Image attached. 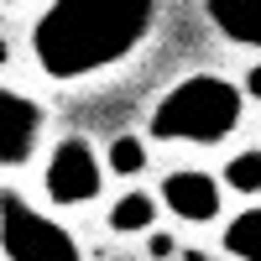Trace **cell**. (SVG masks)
Instances as JSON below:
<instances>
[{"instance_id":"obj_1","label":"cell","mask_w":261,"mask_h":261,"mask_svg":"<svg viewBox=\"0 0 261 261\" xmlns=\"http://www.w3.org/2000/svg\"><path fill=\"white\" fill-rule=\"evenodd\" d=\"M157 0H53L32 27V58L37 68L73 84L125 63L151 37Z\"/></svg>"},{"instance_id":"obj_2","label":"cell","mask_w":261,"mask_h":261,"mask_svg":"<svg viewBox=\"0 0 261 261\" xmlns=\"http://www.w3.org/2000/svg\"><path fill=\"white\" fill-rule=\"evenodd\" d=\"M241 125V89L220 73H188L157 99L146 130L157 141H193V146H220Z\"/></svg>"},{"instance_id":"obj_3","label":"cell","mask_w":261,"mask_h":261,"mask_svg":"<svg viewBox=\"0 0 261 261\" xmlns=\"http://www.w3.org/2000/svg\"><path fill=\"white\" fill-rule=\"evenodd\" d=\"M0 246H6V261H84L73 235L16 193L0 199Z\"/></svg>"},{"instance_id":"obj_4","label":"cell","mask_w":261,"mask_h":261,"mask_svg":"<svg viewBox=\"0 0 261 261\" xmlns=\"http://www.w3.org/2000/svg\"><path fill=\"white\" fill-rule=\"evenodd\" d=\"M42 183H47V199H53V204H89L94 193H99V183H105L94 146L84 141V136L58 141V146H53V157H47Z\"/></svg>"},{"instance_id":"obj_5","label":"cell","mask_w":261,"mask_h":261,"mask_svg":"<svg viewBox=\"0 0 261 261\" xmlns=\"http://www.w3.org/2000/svg\"><path fill=\"white\" fill-rule=\"evenodd\" d=\"M37 130H42V105L16 94V89H0V167L6 172L32 162Z\"/></svg>"},{"instance_id":"obj_6","label":"cell","mask_w":261,"mask_h":261,"mask_svg":"<svg viewBox=\"0 0 261 261\" xmlns=\"http://www.w3.org/2000/svg\"><path fill=\"white\" fill-rule=\"evenodd\" d=\"M162 204L188 225H209L220 214V183L199 167H183V172H167L162 178Z\"/></svg>"},{"instance_id":"obj_7","label":"cell","mask_w":261,"mask_h":261,"mask_svg":"<svg viewBox=\"0 0 261 261\" xmlns=\"http://www.w3.org/2000/svg\"><path fill=\"white\" fill-rule=\"evenodd\" d=\"M204 11L230 42L261 47V0H204Z\"/></svg>"},{"instance_id":"obj_8","label":"cell","mask_w":261,"mask_h":261,"mask_svg":"<svg viewBox=\"0 0 261 261\" xmlns=\"http://www.w3.org/2000/svg\"><path fill=\"white\" fill-rule=\"evenodd\" d=\"M151 220H157V199L141 193V188L120 193L115 209H110V230L115 235H141V230H151Z\"/></svg>"},{"instance_id":"obj_9","label":"cell","mask_w":261,"mask_h":261,"mask_svg":"<svg viewBox=\"0 0 261 261\" xmlns=\"http://www.w3.org/2000/svg\"><path fill=\"white\" fill-rule=\"evenodd\" d=\"M225 251L241 261H261V209H241L225 225Z\"/></svg>"},{"instance_id":"obj_10","label":"cell","mask_w":261,"mask_h":261,"mask_svg":"<svg viewBox=\"0 0 261 261\" xmlns=\"http://www.w3.org/2000/svg\"><path fill=\"white\" fill-rule=\"evenodd\" d=\"M105 162H110V172L130 178V172H141V167H146V141H141V136H115L110 151H105Z\"/></svg>"},{"instance_id":"obj_11","label":"cell","mask_w":261,"mask_h":261,"mask_svg":"<svg viewBox=\"0 0 261 261\" xmlns=\"http://www.w3.org/2000/svg\"><path fill=\"white\" fill-rule=\"evenodd\" d=\"M225 188L235 193H261V151H241L225 162Z\"/></svg>"},{"instance_id":"obj_12","label":"cell","mask_w":261,"mask_h":261,"mask_svg":"<svg viewBox=\"0 0 261 261\" xmlns=\"http://www.w3.org/2000/svg\"><path fill=\"white\" fill-rule=\"evenodd\" d=\"M246 94H256V99H261V63H256V68L246 73Z\"/></svg>"},{"instance_id":"obj_13","label":"cell","mask_w":261,"mask_h":261,"mask_svg":"<svg viewBox=\"0 0 261 261\" xmlns=\"http://www.w3.org/2000/svg\"><path fill=\"white\" fill-rule=\"evenodd\" d=\"M151 256H172V241H167V235H151Z\"/></svg>"},{"instance_id":"obj_14","label":"cell","mask_w":261,"mask_h":261,"mask_svg":"<svg viewBox=\"0 0 261 261\" xmlns=\"http://www.w3.org/2000/svg\"><path fill=\"white\" fill-rule=\"evenodd\" d=\"M6 6H16V0H6Z\"/></svg>"}]
</instances>
